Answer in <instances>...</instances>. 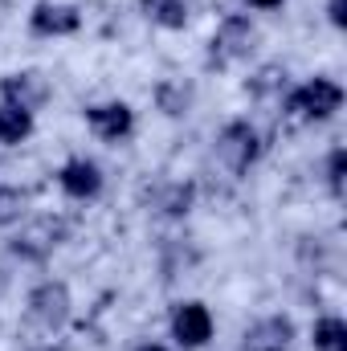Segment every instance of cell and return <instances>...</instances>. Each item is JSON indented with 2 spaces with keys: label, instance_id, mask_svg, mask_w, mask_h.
I'll list each match as a JSON object with an SVG mask.
<instances>
[{
  "label": "cell",
  "instance_id": "6da1fadb",
  "mask_svg": "<svg viewBox=\"0 0 347 351\" xmlns=\"http://www.w3.org/2000/svg\"><path fill=\"white\" fill-rule=\"evenodd\" d=\"M66 217H53V213H45V217H25L21 221V229L12 233V241H8V250L21 258V262H45V258H53L58 254V245L66 241Z\"/></svg>",
  "mask_w": 347,
  "mask_h": 351
},
{
  "label": "cell",
  "instance_id": "7a4b0ae2",
  "mask_svg": "<svg viewBox=\"0 0 347 351\" xmlns=\"http://www.w3.org/2000/svg\"><path fill=\"white\" fill-rule=\"evenodd\" d=\"M344 106V86L331 78H307L302 86L286 94V114L298 123H327Z\"/></svg>",
  "mask_w": 347,
  "mask_h": 351
},
{
  "label": "cell",
  "instance_id": "3957f363",
  "mask_svg": "<svg viewBox=\"0 0 347 351\" xmlns=\"http://www.w3.org/2000/svg\"><path fill=\"white\" fill-rule=\"evenodd\" d=\"M217 160L229 172H250L261 160V135L250 119H229L217 131Z\"/></svg>",
  "mask_w": 347,
  "mask_h": 351
},
{
  "label": "cell",
  "instance_id": "277c9868",
  "mask_svg": "<svg viewBox=\"0 0 347 351\" xmlns=\"http://www.w3.org/2000/svg\"><path fill=\"white\" fill-rule=\"evenodd\" d=\"M25 311H29V319H33L41 331H58V327H66V323H70V315H74L70 286H66V282H58V278L37 282V286L29 290V298H25Z\"/></svg>",
  "mask_w": 347,
  "mask_h": 351
},
{
  "label": "cell",
  "instance_id": "5b68a950",
  "mask_svg": "<svg viewBox=\"0 0 347 351\" xmlns=\"http://www.w3.org/2000/svg\"><path fill=\"white\" fill-rule=\"evenodd\" d=\"M254 49H258V25H254V16L250 12L221 16V25L213 33V58L221 66H233V62H246Z\"/></svg>",
  "mask_w": 347,
  "mask_h": 351
},
{
  "label": "cell",
  "instance_id": "8992f818",
  "mask_svg": "<svg viewBox=\"0 0 347 351\" xmlns=\"http://www.w3.org/2000/svg\"><path fill=\"white\" fill-rule=\"evenodd\" d=\"M168 331H172L176 348L200 351V348H208V339H213L217 323H213V315H208V306H204V302H176L172 319H168Z\"/></svg>",
  "mask_w": 347,
  "mask_h": 351
},
{
  "label": "cell",
  "instance_id": "52a82bcc",
  "mask_svg": "<svg viewBox=\"0 0 347 351\" xmlns=\"http://www.w3.org/2000/svg\"><path fill=\"white\" fill-rule=\"evenodd\" d=\"M49 98H53V86L41 70H16V74L0 78V102H8V106H21V110L37 114Z\"/></svg>",
  "mask_w": 347,
  "mask_h": 351
},
{
  "label": "cell",
  "instance_id": "ba28073f",
  "mask_svg": "<svg viewBox=\"0 0 347 351\" xmlns=\"http://www.w3.org/2000/svg\"><path fill=\"white\" fill-rule=\"evenodd\" d=\"M82 29V8L66 0H37L29 12V33L33 37H74Z\"/></svg>",
  "mask_w": 347,
  "mask_h": 351
},
{
  "label": "cell",
  "instance_id": "9c48e42d",
  "mask_svg": "<svg viewBox=\"0 0 347 351\" xmlns=\"http://www.w3.org/2000/svg\"><path fill=\"white\" fill-rule=\"evenodd\" d=\"M86 127H90V135L102 139V143H123L135 131V110L127 102H119V98L94 102V106H86Z\"/></svg>",
  "mask_w": 347,
  "mask_h": 351
},
{
  "label": "cell",
  "instance_id": "30bf717a",
  "mask_svg": "<svg viewBox=\"0 0 347 351\" xmlns=\"http://www.w3.org/2000/svg\"><path fill=\"white\" fill-rule=\"evenodd\" d=\"M58 188L70 196V200H94L102 192V168L86 160V156H74L58 168Z\"/></svg>",
  "mask_w": 347,
  "mask_h": 351
},
{
  "label": "cell",
  "instance_id": "8fae6325",
  "mask_svg": "<svg viewBox=\"0 0 347 351\" xmlns=\"http://www.w3.org/2000/svg\"><path fill=\"white\" fill-rule=\"evenodd\" d=\"M290 343H294V323L282 315H265L241 335V351H290Z\"/></svg>",
  "mask_w": 347,
  "mask_h": 351
},
{
  "label": "cell",
  "instance_id": "7c38bea8",
  "mask_svg": "<svg viewBox=\"0 0 347 351\" xmlns=\"http://www.w3.org/2000/svg\"><path fill=\"white\" fill-rule=\"evenodd\" d=\"M156 106H160V114H168V119H180V114H188V106H192V98H196V90L188 78H164L160 86H156Z\"/></svg>",
  "mask_w": 347,
  "mask_h": 351
},
{
  "label": "cell",
  "instance_id": "4fadbf2b",
  "mask_svg": "<svg viewBox=\"0 0 347 351\" xmlns=\"http://www.w3.org/2000/svg\"><path fill=\"white\" fill-rule=\"evenodd\" d=\"M192 204H196V188L184 184V180H172L156 192V213L168 217V221H184L192 213Z\"/></svg>",
  "mask_w": 347,
  "mask_h": 351
},
{
  "label": "cell",
  "instance_id": "5bb4252c",
  "mask_svg": "<svg viewBox=\"0 0 347 351\" xmlns=\"http://www.w3.org/2000/svg\"><path fill=\"white\" fill-rule=\"evenodd\" d=\"M29 135H33V114L0 102V147H21Z\"/></svg>",
  "mask_w": 347,
  "mask_h": 351
},
{
  "label": "cell",
  "instance_id": "9a60e30c",
  "mask_svg": "<svg viewBox=\"0 0 347 351\" xmlns=\"http://www.w3.org/2000/svg\"><path fill=\"white\" fill-rule=\"evenodd\" d=\"M143 12L152 16V25H160V29H184L188 21H192V8H188V0H143Z\"/></svg>",
  "mask_w": 347,
  "mask_h": 351
},
{
  "label": "cell",
  "instance_id": "2e32d148",
  "mask_svg": "<svg viewBox=\"0 0 347 351\" xmlns=\"http://www.w3.org/2000/svg\"><path fill=\"white\" fill-rule=\"evenodd\" d=\"M311 343L315 351H347V323L339 315H323V319H315V327H311Z\"/></svg>",
  "mask_w": 347,
  "mask_h": 351
},
{
  "label": "cell",
  "instance_id": "e0dca14e",
  "mask_svg": "<svg viewBox=\"0 0 347 351\" xmlns=\"http://www.w3.org/2000/svg\"><path fill=\"white\" fill-rule=\"evenodd\" d=\"M29 217V192L16 184H0V229H12Z\"/></svg>",
  "mask_w": 347,
  "mask_h": 351
},
{
  "label": "cell",
  "instance_id": "ac0fdd59",
  "mask_svg": "<svg viewBox=\"0 0 347 351\" xmlns=\"http://www.w3.org/2000/svg\"><path fill=\"white\" fill-rule=\"evenodd\" d=\"M246 90H250L254 98H274V94H282V90H286V66L270 62V66L254 70V78L246 82Z\"/></svg>",
  "mask_w": 347,
  "mask_h": 351
},
{
  "label": "cell",
  "instance_id": "d6986e66",
  "mask_svg": "<svg viewBox=\"0 0 347 351\" xmlns=\"http://www.w3.org/2000/svg\"><path fill=\"white\" fill-rule=\"evenodd\" d=\"M344 176H347V152L331 147V156H327V188L335 196H344Z\"/></svg>",
  "mask_w": 347,
  "mask_h": 351
},
{
  "label": "cell",
  "instance_id": "ffe728a7",
  "mask_svg": "<svg viewBox=\"0 0 347 351\" xmlns=\"http://www.w3.org/2000/svg\"><path fill=\"white\" fill-rule=\"evenodd\" d=\"M327 16H331V25H335V29H344V25H347L344 0H327Z\"/></svg>",
  "mask_w": 347,
  "mask_h": 351
},
{
  "label": "cell",
  "instance_id": "44dd1931",
  "mask_svg": "<svg viewBox=\"0 0 347 351\" xmlns=\"http://www.w3.org/2000/svg\"><path fill=\"white\" fill-rule=\"evenodd\" d=\"M250 8H258V12H274V8H282L286 0H246Z\"/></svg>",
  "mask_w": 347,
  "mask_h": 351
},
{
  "label": "cell",
  "instance_id": "7402d4cb",
  "mask_svg": "<svg viewBox=\"0 0 347 351\" xmlns=\"http://www.w3.org/2000/svg\"><path fill=\"white\" fill-rule=\"evenodd\" d=\"M29 351H66L62 343H37V348H29Z\"/></svg>",
  "mask_w": 347,
  "mask_h": 351
},
{
  "label": "cell",
  "instance_id": "603a6c76",
  "mask_svg": "<svg viewBox=\"0 0 347 351\" xmlns=\"http://www.w3.org/2000/svg\"><path fill=\"white\" fill-rule=\"evenodd\" d=\"M135 351H172V348H164V343H139Z\"/></svg>",
  "mask_w": 347,
  "mask_h": 351
}]
</instances>
